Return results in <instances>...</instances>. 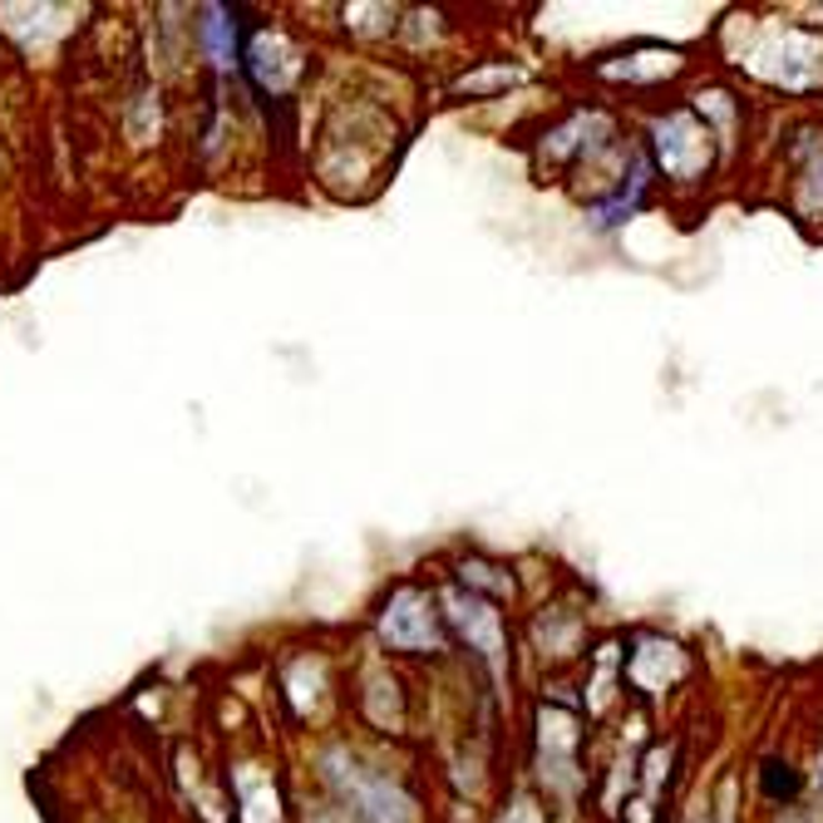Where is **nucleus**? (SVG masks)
I'll return each instance as SVG.
<instances>
[{
	"label": "nucleus",
	"instance_id": "nucleus-1",
	"mask_svg": "<svg viewBox=\"0 0 823 823\" xmlns=\"http://www.w3.org/2000/svg\"><path fill=\"white\" fill-rule=\"evenodd\" d=\"M454 621H459L464 636H469V646L493 666V675L503 681V666H508V661H503V651H508V636H503L498 611L483 607L479 597H469V602L459 597V602H454Z\"/></svg>",
	"mask_w": 823,
	"mask_h": 823
},
{
	"label": "nucleus",
	"instance_id": "nucleus-2",
	"mask_svg": "<svg viewBox=\"0 0 823 823\" xmlns=\"http://www.w3.org/2000/svg\"><path fill=\"white\" fill-rule=\"evenodd\" d=\"M681 69V54L675 50H642L631 54L626 65H607V75L617 79H661V75H675Z\"/></svg>",
	"mask_w": 823,
	"mask_h": 823
},
{
	"label": "nucleus",
	"instance_id": "nucleus-3",
	"mask_svg": "<svg viewBox=\"0 0 823 823\" xmlns=\"http://www.w3.org/2000/svg\"><path fill=\"white\" fill-rule=\"evenodd\" d=\"M523 75V69H483V75H464L459 89H469V94H489V89H503V85H514V79Z\"/></svg>",
	"mask_w": 823,
	"mask_h": 823
},
{
	"label": "nucleus",
	"instance_id": "nucleus-4",
	"mask_svg": "<svg viewBox=\"0 0 823 823\" xmlns=\"http://www.w3.org/2000/svg\"><path fill=\"white\" fill-rule=\"evenodd\" d=\"M691 823H706V819H691Z\"/></svg>",
	"mask_w": 823,
	"mask_h": 823
}]
</instances>
